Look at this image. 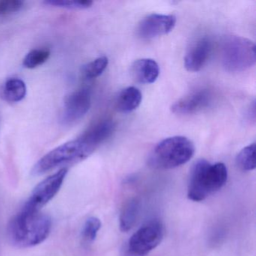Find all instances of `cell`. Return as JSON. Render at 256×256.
<instances>
[{
	"label": "cell",
	"instance_id": "12",
	"mask_svg": "<svg viewBox=\"0 0 256 256\" xmlns=\"http://www.w3.org/2000/svg\"><path fill=\"white\" fill-rule=\"evenodd\" d=\"M114 130L115 124L112 120H102L90 127L80 137L96 150L112 136Z\"/></svg>",
	"mask_w": 256,
	"mask_h": 256
},
{
	"label": "cell",
	"instance_id": "4",
	"mask_svg": "<svg viewBox=\"0 0 256 256\" xmlns=\"http://www.w3.org/2000/svg\"><path fill=\"white\" fill-rule=\"evenodd\" d=\"M94 151L95 150L79 137L55 148L44 156L34 166L32 174H42L62 166L79 162L89 157Z\"/></svg>",
	"mask_w": 256,
	"mask_h": 256
},
{
	"label": "cell",
	"instance_id": "9",
	"mask_svg": "<svg viewBox=\"0 0 256 256\" xmlns=\"http://www.w3.org/2000/svg\"><path fill=\"white\" fill-rule=\"evenodd\" d=\"M176 23V17L173 14H151L139 24L138 35L144 40L166 35L173 30Z\"/></svg>",
	"mask_w": 256,
	"mask_h": 256
},
{
	"label": "cell",
	"instance_id": "3",
	"mask_svg": "<svg viewBox=\"0 0 256 256\" xmlns=\"http://www.w3.org/2000/svg\"><path fill=\"white\" fill-rule=\"evenodd\" d=\"M194 154L192 142L184 136H174L162 140L148 158L150 166L156 169H172L188 162Z\"/></svg>",
	"mask_w": 256,
	"mask_h": 256
},
{
	"label": "cell",
	"instance_id": "7",
	"mask_svg": "<svg viewBox=\"0 0 256 256\" xmlns=\"http://www.w3.org/2000/svg\"><path fill=\"white\" fill-rule=\"evenodd\" d=\"M68 170L62 168L50 175L36 186L30 197L22 209L30 212H40L42 208L47 204L58 194L62 187Z\"/></svg>",
	"mask_w": 256,
	"mask_h": 256
},
{
	"label": "cell",
	"instance_id": "6",
	"mask_svg": "<svg viewBox=\"0 0 256 256\" xmlns=\"http://www.w3.org/2000/svg\"><path fill=\"white\" fill-rule=\"evenodd\" d=\"M164 236V228L158 220L144 224L128 240L126 256H146L156 248Z\"/></svg>",
	"mask_w": 256,
	"mask_h": 256
},
{
	"label": "cell",
	"instance_id": "5",
	"mask_svg": "<svg viewBox=\"0 0 256 256\" xmlns=\"http://www.w3.org/2000/svg\"><path fill=\"white\" fill-rule=\"evenodd\" d=\"M256 61V44L248 38L232 36L224 42L222 52L223 66L230 72L251 68Z\"/></svg>",
	"mask_w": 256,
	"mask_h": 256
},
{
	"label": "cell",
	"instance_id": "16",
	"mask_svg": "<svg viewBox=\"0 0 256 256\" xmlns=\"http://www.w3.org/2000/svg\"><path fill=\"white\" fill-rule=\"evenodd\" d=\"M26 95V84L19 78L8 79L2 89V96L7 101L18 102Z\"/></svg>",
	"mask_w": 256,
	"mask_h": 256
},
{
	"label": "cell",
	"instance_id": "2",
	"mask_svg": "<svg viewBox=\"0 0 256 256\" xmlns=\"http://www.w3.org/2000/svg\"><path fill=\"white\" fill-rule=\"evenodd\" d=\"M227 180L228 170L224 163L211 164L205 160H198L190 170L187 196L193 202H202L221 190Z\"/></svg>",
	"mask_w": 256,
	"mask_h": 256
},
{
	"label": "cell",
	"instance_id": "18",
	"mask_svg": "<svg viewBox=\"0 0 256 256\" xmlns=\"http://www.w3.org/2000/svg\"><path fill=\"white\" fill-rule=\"evenodd\" d=\"M108 65V59L107 56L97 58L83 67L82 68L83 77L88 80L98 78L106 70Z\"/></svg>",
	"mask_w": 256,
	"mask_h": 256
},
{
	"label": "cell",
	"instance_id": "14",
	"mask_svg": "<svg viewBox=\"0 0 256 256\" xmlns=\"http://www.w3.org/2000/svg\"><path fill=\"white\" fill-rule=\"evenodd\" d=\"M142 101V94L138 88L128 86L122 90L116 100V108L122 113H130L137 109Z\"/></svg>",
	"mask_w": 256,
	"mask_h": 256
},
{
	"label": "cell",
	"instance_id": "22",
	"mask_svg": "<svg viewBox=\"0 0 256 256\" xmlns=\"http://www.w3.org/2000/svg\"><path fill=\"white\" fill-rule=\"evenodd\" d=\"M24 2L20 0H4L0 1V17L11 16L23 8Z\"/></svg>",
	"mask_w": 256,
	"mask_h": 256
},
{
	"label": "cell",
	"instance_id": "13",
	"mask_svg": "<svg viewBox=\"0 0 256 256\" xmlns=\"http://www.w3.org/2000/svg\"><path fill=\"white\" fill-rule=\"evenodd\" d=\"M133 78L142 84L154 83L160 76L158 64L152 59H140L132 66Z\"/></svg>",
	"mask_w": 256,
	"mask_h": 256
},
{
	"label": "cell",
	"instance_id": "21",
	"mask_svg": "<svg viewBox=\"0 0 256 256\" xmlns=\"http://www.w3.org/2000/svg\"><path fill=\"white\" fill-rule=\"evenodd\" d=\"M101 227L102 222L100 218L96 217L88 218L82 230V236L84 240L89 242L95 240Z\"/></svg>",
	"mask_w": 256,
	"mask_h": 256
},
{
	"label": "cell",
	"instance_id": "17",
	"mask_svg": "<svg viewBox=\"0 0 256 256\" xmlns=\"http://www.w3.org/2000/svg\"><path fill=\"white\" fill-rule=\"evenodd\" d=\"M236 162L238 167L244 172L254 170L256 167V144H252L244 148L238 154Z\"/></svg>",
	"mask_w": 256,
	"mask_h": 256
},
{
	"label": "cell",
	"instance_id": "19",
	"mask_svg": "<svg viewBox=\"0 0 256 256\" xmlns=\"http://www.w3.org/2000/svg\"><path fill=\"white\" fill-rule=\"evenodd\" d=\"M50 52L47 48L34 49L26 54L23 61L25 68H36L44 64L50 58Z\"/></svg>",
	"mask_w": 256,
	"mask_h": 256
},
{
	"label": "cell",
	"instance_id": "11",
	"mask_svg": "<svg viewBox=\"0 0 256 256\" xmlns=\"http://www.w3.org/2000/svg\"><path fill=\"white\" fill-rule=\"evenodd\" d=\"M210 101V92L208 90H200L182 97L174 103L170 109L176 114H192L208 107Z\"/></svg>",
	"mask_w": 256,
	"mask_h": 256
},
{
	"label": "cell",
	"instance_id": "20",
	"mask_svg": "<svg viewBox=\"0 0 256 256\" xmlns=\"http://www.w3.org/2000/svg\"><path fill=\"white\" fill-rule=\"evenodd\" d=\"M48 6L70 8V10H86L90 8L92 1L90 0H48L44 2Z\"/></svg>",
	"mask_w": 256,
	"mask_h": 256
},
{
	"label": "cell",
	"instance_id": "8",
	"mask_svg": "<svg viewBox=\"0 0 256 256\" xmlns=\"http://www.w3.org/2000/svg\"><path fill=\"white\" fill-rule=\"evenodd\" d=\"M91 107L90 90L84 88L70 94L66 98L61 121L65 125H72L82 120Z\"/></svg>",
	"mask_w": 256,
	"mask_h": 256
},
{
	"label": "cell",
	"instance_id": "10",
	"mask_svg": "<svg viewBox=\"0 0 256 256\" xmlns=\"http://www.w3.org/2000/svg\"><path fill=\"white\" fill-rule=\"evenodd\" d=\"M212 52V42L208 37H203L194 42L184 58V66L187 71H200L209 59Z\"/></svg>",
	"mask_w": 256,
	"mask_h": 256
},
{
	"label": "cell",
	"instance_id": "1",
	"mask_svg": "<svg viewBox=\"0 0 256 256\" xmlns=\"http://www.w3.org/2000/svg\"><path fill=\"white\" fill-rule=\"evenodd\" d=\"M52 220L46 214L22 209L8 226V236L13 245L22 248L36 246L47 239Z\"/></svg>",
	"mask_w": 256,
	"mask_h": 256
},
{
	"label": "cell",
	"instance_id": "15",
	"mask_svg": "<svg viewBox=\"0 0 256 256\" xmlns=\"http://www.w3.org/2000/svg\"><path fill=\"white\" fill-rule=\"evenodd\" d=\"M140 210V202L138 198H131L124 204L120 216V228L122 232L131 230L137 222Z\"/></svg>",
	"mask_w": 256,
	"mask_h": 256
}]
</instances>
